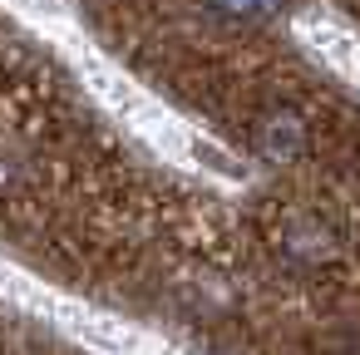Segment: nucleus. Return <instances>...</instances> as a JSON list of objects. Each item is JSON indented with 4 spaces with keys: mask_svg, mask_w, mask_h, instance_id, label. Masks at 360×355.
Here are the masks:
<instances>
[{
    "mask_svg": "<svg viewBox=\"0 0 360 355\" xmlns=\"http://www.w3.org/2000/svg\"><path fill=\"white\" fill-rule=\"evenodd\" d=\"M276 247H281V257H286L291 266H306V271H321V266L335 262V237H330V227H326L321 217H311V212H291V217L276 227Z\"/></svg>",
    "mask_w": 360,
    "mask_h": 355,
    "instance_id": "f257e3e1",
    "label": "nucleus"
},
{
    "mask_svg": "<svg viewBox=\"0 0 360 355\" xmlns=\"http://www.w3.org/2000/svg\"><path fill=\"white\" fill-rule=\"evenodd\" d=\"M257 148H262L271 163L301 158V148H306V124H301V114H291V109H266V114L257 119Z\"/></svg>",
    "mask_w": 360,
    "mask_h": 355,
    "instance_id": "f03ea898",
    "label": "nucleus"
},
{
    "mask_svg": "<svg viewBox=\"0 0 360 355\" xmlns=\"http://www.w3.org/2000/svg\"><path fill=\"white\" fill-rule=\"evenodd\" d=\"M212 6L222 11V15H232V20H271L281 6H286V0H212Z\"/></svg>",
    "mask_w": 360,
    "mask_h": 355,
    "instance_id": "7ed1b4c3",
    "label": "nucleus"
},
{
    "mask_svg": "<svg viewBox=\"0 0 360 355\" xmlns=\"http://www.w3.org/2000/svg\"><path fill=\"white\" fill-rule=\"evenodd\" d=\"M345 355H360V350H345Z\"/></svg>",
    "mask_w": 360,
    "mask_h": 355,
    "instance_id": "20e7f679",
    "label": "nucleus"
}]
</instances>
